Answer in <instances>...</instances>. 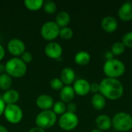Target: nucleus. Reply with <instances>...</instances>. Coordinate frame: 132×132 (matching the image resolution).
Returning <instances> with one entry per match:
<instances>
[{
	"label": "nucleus",
	"instance_id": "25",
	"mask_svg": "<svg viewBox=\"0 0 132 132\" xmlns=\"http://www.w3.org/2000/svg\"><path fill=\"white\" fill-rule=\"evenodd\" d=\"M125 48L126 46L123 44L122 42H115L111 46V53L114 54V56H119L125 52Z\"/></svg>",
	"mask_w": 132,
	"mask_h": 132
},
{
	"label": "nucleus",
	"instance_id": "24",
	"mask_svg": "<svg viewBox=\"0 0 132 132\" xmlns=\"http://www.w3.org/2000/svg\"><path fill=\"white\" fill-rule=\"evenodd\" d=\"M52 111L56 115H62L67 112V104L61 101H56L54 103L53 108H52Z\"/></svg>",
	"mask_w": 132,
	"mask_h": 132
},
{
	"label": "nucleus",
	"instance_id": "23",
	"mask_svg": "<svg viewBox=\"0 0 132 132\" xmlns=\"http://www.w3.org/2000/svg\"><path fill=\"white\" fill-rule=\"evenodd\" d=\"M44 2L43 0H25L24 5L25 7L30 11H38L41 9L43 6Z\"/></svg>",
	"mask_w": 132,
	"mask_h": 132
},
{
	"label": "nucleus",
	"instance_id": "21",
	"mask_svg": "<svg viewBox=\"0 0 132 132\" xmlns=\"http://www.w3.org/2000/svg\"><path fill=\"white\" fill-rule=\"evenodd\" d=\"M74 61L80 66H85L90 61V55L86 51H80L74 56Z\"/></svg>",
	"mask_w": 132,
	"mask_h": 132
},
{
	"label": "nucleus",
	"instance_id": "15",
	"mask_svg": "<svg viewBox=\"0 0 132 132\" xmlns=\"http://www.w3.org/2000/svg\"><path fill=\"white\" fill-rule=\"evenodd\" d=\"M118 16L123 21L132 19V2H126L118 9Z\"/></svg>",
	"mask_w": 132,
	"mask_h": 132
},
{
	"label": "nucleus",
	"instance_id": "20",
	"mask_svg": "<svg viewBox=\"0 0 132 132\" xmlns=\"http://www.w3.org/2000/svg\"><path fill=\"white\" fill-rule=\"evenodd\" d=\"M91 104L96 110H102L106 105V98L101 94H95L91 98Z\"/></svg>",
	"mask_w": 132,
	"mask_h": 132
},
{
	"label": "nucleus",
	"instance_id": "13",
	"mask_svg": "<svg viewBox=\"0 0 132 132\" xmlns=\"http://www.w3.org/2000/svg\"><path fill=\"white\" fill-rule=\"evenodd\" d=\"M60 78L63 83L64 86H70V84L75 82V71L70 67H65L62 70Z\"/></svg>",
	"mask_w": 132,
	"mask_h": 132
},
{
	"label": "nucleus",
	"instance_id": "17",
	"mask_svg": "<svg viewBox=\"0 0 132 132\" xmlns=\"http://www.w3.org/2000/svg\"><path fill=\"white\" fill-rule=\"evenodd\" d=\"M75 92L71 86H64L60 90V99L65 104L72 102L75 97Z\"/></svg>",
	"mask_w": 132,
	"mask_h": 132
},
{
	"label": "nucleus",
	"instance_id": "29",
	"mask_svg": "<svg viewBox=\"0 0 132 132\" xmlns=\"http://www.w3.org/2000/svg\"><path fill=\"white\" fill-rule=\"evenodd\" d=\"M123 44L129 48H132V31L125 33L122 38Z\"/></svg>",
	"mask_w": 132,
	"mask_h": 132
},
{
	"label": "nucleus",
	"instance_id": "5",
	"mask_svg": "<svg viewBox=\"0 0 132 132\" xmlns=\"http://www.w3.org/2000/svg\"><path fill=\"white\" fill-rule=\"evenodd\" d=\"M112 126L118 131H128L132 129V117L128 113H117L111 119Z\"/></svg>",
	"mask_w": 132,
	"mask_h": 132
},
{
	"label": "nucleus",
	"instance_id": "14",
	"mask_svg": "<svg viewBox=\"0 0 132 132\" xmlns=\"http://www.w3.org/2000/svg\"><path fill=\"white\" fill-rule=\"evenodd\" d=\"M20 97V94L18 90L15 89H9L3 93L2 95V99L3 100L4 103L8 104H16V103L19 101Z\"/></svg>",
	"mask_w": 132,
	"mask_h": 132
},
{
	"label": "nucleus",
	"instance_id": "31",
	"mask_svg": "<svg viewBox=\"0 0 132 132\" xmlns=\"http://www.w3.org/2000/svg\"><path fill=\"white\" fill-rule=\"evenodd\" d=\"M77 110V104L75 103L70 102V103H68L67 104V112L76 114Z\"/></svg>",
	"mask_w": 132,
	"mask_h": 132
},
{
	"label": "nucleus",
	"instance_id": "16",
	"mask_svg": "<svg viewBox=\"0 0 132 132\" xmlns=\"http://www.w3.org/2000/svg\"><path fill=\"white\" fill-rule=\"evenodd\" d=\"M118 25L117 19L111 15L105 16L101 21V27L107 32H114L118 28Z\"/></svg>",
	"mask_w": 132,
	"mask_h": 132
},
{
	"label": "nucleus",
	"instance_id": "2",
	"mask_svg": "<svg viewBox=\"0 0 132 132\" xmlns=\"http://www.w3.org/2000/svg\"><path fill=\"white\" fill-rule=\"evenodd\" d=\"M5 73L12 78H21L27 72V65L20 57H12L5 64Z\"/></svg>",
	"mask_w": 132,
	"mask_h": 132
},
{
	"label": "nucleus",
	"instance_id": "36",
	"mask_svg": "<svg viewBox=\"0 0 132 132\" xmlns=\"http://www.w3.org/2000/svg\"><path fill=\"white\" fill-rule=\"evenodd\" d=\"M105 57H106L107 60H112V59H114V54L111 53V51H110V52H107V53H106V54H105Z\"/></svg>",
	"mask_w": 132,
	"mask_h": 132
},
{
	"label": "nucleus",
	"instance_id": "7",
	"mask_svg": "<svg viewBox=\"0 0 132 132\" xmlns=\"http://www.w3.org/2000/svg\"><path fill=\"white\" fill-rule=\"evenodd\" d=\"M60 28L55 21H48L43 24L40 29V35L46 41L53 42L60 35Z\"/></svg>",
	"mask_w": 132,
	"mask_h": 132
},
{
	"label": "nucleus",
	"instance_id": "35",
	"mask_svg": "<svg viewBox=\"0 0 132 132\" xmlns=\"http://www.w3.org/2000/svg\"><path fill=\"white\" fill-rule=\"evenodd\" d=\"M28 132H46V131L43 128H40L39 127H33L31 129H29V131Z\"/></svg>",
	"mask_w": 132,
	"mask_h": 132
},
{
	"label": "nucleus",
	"instance_id": "12",
	"mask_svg": "<svg viewBox=\"0 0 132 132\" xmlns=\"http://www.w3.org/2000/svg\"><path fill=\"white\" fill-rule=\"evenodd\" d=\"M90 83L86 79H78L73 83V88L76 94L79 96H85L90 92Z\"/></svg>",
	"mask_w": 132,
	"mask_h": 132
},
{
	"label": "nucleus",
	"instance_id": "6",
	"mask_svg": "<svg viewBox=\"0 0 132 132\" xmlns=\"http://www.w3.org/2000/svg\"><path fill=\"white\" fill-rule=\"evenodd\" d=\"M3 116L9 123L17 125L20 123L23 118V111L17 104H8L5 106Z\"/></svg>",
	"mask_w": 132,
	"mask_h": 132
},
{
	"label": "nucleus",
	"instance_id": "39",
	"mask_svg": "<svg viewBox=\"0 0 132 132\" xmlns=\"http://www.w3.org/2000/svg\"><path fill=\"white\" fill-rule=\"evenodd\" d=\"M90 132H104L103 131H101V130H99V129H97V128H95V129H93L92 131Z\"/></svg>",
	"mask_w": 132,
	"mask_h": 132
},
{
	"label": "nucleus",
	"instance_id": "37",
	"mask_svg": "<svg viewBox=\"0 0 132 132\" xmlns=\"http://www.w3.org/2000/svg\"><path fill=\"white\" fill-rule=\"evenodd\" d=\"M5 73V64L0 63V74Z\"/></svg>",
	"mask_w": 132,
	"mask_h": 132
},
{
	"label": "nucleus",
	"instance_id": "34",
	"mask_svg": "<svg viewBox=\"0 0 132 132\" xmlns=\"http://www.w3.org/2000/svg\"><path fill=\"white\" fill-rule=\"evenodd\" d=\"M5 56V50L3 47V46L0 44V61H2L4 59Z\"/></svg>",
	"mask_w": 132,
	"mask_h": 132
},
{
	"label": "nucleus",
	"instance_id": "26",
	"mask_svg": "<svg viewBox=\"0 0 132 132\" xmlns=\"http://www.w3.org/2000/svg\"><path fill=\"white\" fill-rule=\"evenodd\" d=\"M44 11L47 14H50V15H52V14H54L57 9V7H56V4L53 2V1H46L44 2L43 3V6Z\"/></svg>",
	"mask_w": 132,
	"mask_h": 132
},
{
	"label": "nucleus",
	"instance_id": "28",
	"mask_svg": "<svg viewBox=\"0 0 132 132\" xmlns=\"http://www.w3.org/2000/svg\"><path fill=\"white\" fill-rule=\"evenodd\" d=\"M50 86L54 90H60L64 87V84L62 82V80H60V78L54 77L50 80Z\"/></svg>",
	"mask_w": 132,
	"mask_h": 132
},
{
	"label": "nucleus",
	"instance_id": "10",
	"mask_svg": "<svg viewBox=\"0 0 132 132\" xmlns=\"http://www.w3.org/2000/svg\"><path fill=\"white\" fill-rule=\"evenodd\" d=\"M44 53L46 56L52 60H59L63 54L62 46L56 42H49L44 48Z\"/></svg>",
	"mask_w": 132,
	"mask_h": 132
},
{
	"label": "nucleus",
	"instance_id": "1",
	"mask_svg": "<svg viewBox=\"0 0 132 132\" xmlns=\"http://www.w3.org/2000/svg\"><path fill=\"white\" fill-rule=\"evenodd\" d=\"M99 85L101 94L109 100H118L124 94V87L118 79L106 77L101 81Z\"/></svg>",
	"mask_w": 132,
	"mask_h": 132
},
{
	"label": "nucleus",
	"instance_id": "18",
	"mask_svg": "<svg viewBox=\"0 0 132 132\" xmlns=\"http://www.w3.org/2000/svg\"><path fill=\"white\" fill-rule=\"evenodd\" d=\"M97 128L101 131H107L112 126V121L109 116L106 114H100L95 120Z\"/></svg>",
	"mask_w": 132,
	"mask_h": 132
},
{
	"label": "nucleus",
	"instance_id": "9",
	"mask_svg": "<svg viewBox=\"0 0 132 132\" xmlns=\"http://www.w3.org/2000/svg\"><path fill=\"white\" fill-rule=\"evenodd\" d=\"M7 50L13 57H19L26 51V45L22 40L13 38L8 42Z\"/></svg>",
	"mask_w": 132,
	"mask_h": 132
},
{
	"label": "nucleus",
	"instance_id": "11",
	"mask_svg": "<svg viewBox=\"0 0 132 132\" xmlns=\"http://www.w3.org/2000/svg\"><path fill=\"white\" fill-rule=\"evenodd\" d=\"M53 98L49 94H41L36 99V104L42 111H48L53 108L54 104Z\"/></svg>",
	"mask_w": 132,
	"mask_h": 132
},
{
	"label": "nucleus",
	"instance_id": "33",
	"mask_svg": "<svg viewBox=\"0 0 132 132\" xmlns=\"http://www.w3.org/2000/svg\"><path fill=\"white\" fill-rule=\"evenodd\" d=\"M5 106H6V104L4 103L3 100L2 99V96L0 95V116L3 115V113H4Z\"/></svg>",
	"mask_w": 132,
	"mask_h": 132
},
{
	"label": "nucleus",
	"instance_id": "38",
	"mask_svg": "<svg viewBox=\"0 0 132 132\" xmlns=\"http://www.w3.org/2000/svg\"><path fill=\"white\" fill-rule=\"evenodd\" d=\"M0 132H9V131L6 128V127H5L4 125H0Z\"/></svg>",
	"mask_w": 132,
	"mask_h": 132
},
{
	"label": "nucleus",
	"instance_id": "4",
	"mask_svg": "<svg viewBox=\"0 0 132 132\" xmlns=\"http://www.w3.org/2000/svg\"><path fill=\"white\" fill-rule=\"evenodd\" d=\"M57 121V115L52 111H42L35 118V124L36 127L43 128L44 130L51 128Z\"/></svg>",
	"mask_w": 132,
	"mask_h": 132
},
{
	"label": "nucleus",
	"instance_id": "30",
	"mask_svg": "<svg viewBox=\"0 0 132 132\" xmlns=\"http://www.w3.org/2000/svg\"><path fill=\"white\" fill-rule=\"evenodd\" d=\"M20 59L27 65L28 63H30L32 60V55L29 51H25L20 56Z\"/></svg>",
	"mask_w": 132,
	"mask_h": 132
},
{
	"label": "nucleus",
	"instance_id": "8",
	"mask_svg": "<svg viewBox=\"0 0 132 132\" xmlns=\"http://www.w3.org/2000/svg\"><path fill=\"white\" fill-rule=\"evenodd\" d=\"M79 123V118L76 114L66 112L60 115L58 119L60 128L66 131H70L77 128Z\"/></svg>",
	"mask_w": 132,
	"mask_h": 132
},
{
	"label": "nucleus",
	"instance_id": "3",
	"mask_svg": "<svg viewBox=\"0 0 132 132\" xmlns=\"http://www.w3.org/2000/svg\"><path fill=\"white\" fill-rule=\"evenodd\" d=\"M103 70L107 77L117 79L125 73V65L122 61L114 58L110 60H106L104 64Z\"/></svg>",
	"mask_w": 132,
	"mask_h": 132
},
{
	"label": "nucleus",
	"instance_id": "27",
	"mask_svg": "<svg viewBox=\"0 0 132 132\" xmlns=\"http://www.w3.org/2000/svg\"><path fill=\"white\" fill-rule=\"evenodd\" d=\"M73 31L71 28H70L68 26L60 28L59 36L62 39H65V40L70 39L73 37Z\"/></svg>",
	"mask_w": 132,
	"mask_h": 132
},
{
	"label": "nucleus",
	"instance_id": "19",
	"mask_svg": "<svg viewBox=\"0 0 132 132\" xmlns=\"http://www.w3.org/2000/svg\"><path fill=\"white\" fill-rule=\"evenodd\" d=\"M70 22V15L66 11H61L57 13L56 16L55 22L58 25L60 28L67 27Z\"/></svg>",
	"mask_w": 132,
	"mask_h": 132
},
{
	"label": "nucleus",
	"instance_id": "22",
	"mask_svg": "<svg viewBox=\"0 0 132 132\" xmlns=\"http://www.w3.org/2000/svg\"><path fill=\"white\" fill-rule=\"evenodd\" d=\"M12 85V78L7 73L0 74V90L6 91L11 89Z\"/></svg>",
	"mask_w": 132,
	"mask_h": 132
},
{
	"label": "nucleus",
	"instance_id": "32",
	"mask_svg": "<svg viewBox=\"0 0 132 132\" xmlns=\"http://www.w3.org/2000/svg\"><path fill=\"white\" fill-rule=\"evenodd\" d=\"M90 91H91L92 93L95 94H98V92H100V85L97 83H93L90 84Z\"/></svg>",
	"mask_w": 132,
	"mask_h": 132
}]
</instances>
